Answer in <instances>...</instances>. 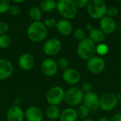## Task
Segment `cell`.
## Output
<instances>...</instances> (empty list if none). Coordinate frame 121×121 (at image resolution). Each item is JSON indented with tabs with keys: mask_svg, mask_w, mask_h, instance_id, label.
I'll list each match as a JSON object with an SVG mask.
<instances>
[{
	"mask_svg": "<svg viewBox=\"0 0 121 121\" xmlns=\"http://www.w3.org/2000/svg\"><path fill=\"white\" fill-rule=\"evenodd\" d=\"M28 38L35 43H39L45 40L48 35V28L42 21L33 22L27 30Z\"/></svg>",
	"mask_w": 121,
	"mask_h": 121,
	"instance_id": "cell-1",
	"label": "cell"
},
{
	"mask_svg": "<svg viewBox=\"0 0 121 121\" xmlns=\"http://www.w3.org/2000/svg\"><path fill=\"white\" fill-rule=\"evenodd\" d=\"M59 13L65 19H73L77 13V7L73 0H60L56 6Z\"/></svg>",
	"mask_w": 121,
	"mask_h": 121,
	"instance_id": "cell-2",
	"label": "cell"
},
{
	"mask_svg": "<svg viewBox=\"0 0 121 121\" xmlns=\"http://www.w3.org/2000/svg\"><path fill=\"white\" fill-rule=\"evenodd\" d=\"M96 45L89 38H86L83 40L80 41L77 46V54L79 57L83 60H89L94 57Z\"/></svg>",
	"mask_w": 121,
	"mask_h": 121,
	"instance_id": "cell-3",
	"label": "cell"
},
{
	"mask_svg": "<svg viewBox=\"0 0 121 121\" xmlns=\"http://www.w3.org/2000/svg\"><path fill=\"white\" fill-rule=\"evenodd\" d=\"M87 11L89 15L94 19H101L106 14L107 6L102 0L89 1L87 5Z\"/></svg>",
	"mask_w": 121,
	"mask_h": 121,
	"instance_id": "cell-4",
	"label": "cell"
},
{
	"mask_svg": "<svg viewBox=\"0 0 121 121\" xmlns=\"http://www.w3.org/2000/svg\"><path fill=\"white\" fill-rule=\"evenodd\" d=\"M83 98L84 94L82 89L79 87H72L65 92L64 101L69 106H75L82 103Z\"/></svg>",
	"mask_w": 121,
	"mask_h": 121,
	"instance_id": "cell-5",
	"label": "cell"
},
{
	"mask_svg": "<svg viewBox=\"0 0 121 121\" xmlns=\"http://www.w3.org/2000/svg\"><path fill=\"white\" fill-rule=\"evenodd\" d=\"M65 91L60 86L52 87L46 94V101L51 106H58L64 101Z\"/></svg>",
	"mask_w": 121,
	"mask_h": 121,
	"instance_id": "cell-6",
	"label": "cell"
},
{
	"mask_svg": "<svg viewBox=\"0 0 121 121\" xmlns=\"http://www.w3.org/2000/svg\"><path fill=\"white\" fill-rule=\"evenodd\" d=\"M118 101L117 96L113 93H106L100 99L99 108L104 111H110L114 109Z\"/></svg>",
	"mask_w": 121,
	"mask_h": 121,
	"instance_id": "cell-7",
	"label": "cell"
},
{
	"mask_svg": "<svg viewBox=\"0 0 121 121\" xmlns=\"http://www.w3.org/2000/svg\"><path fill=\"white\" fill-rule=\"evenodd\" d=\"M86 66L89 72L93 74H97L101 73L104 70L106 67V63L101 57L94 56L88 60Z\"/></svg>",
	"mask_w": 121,
	"mask_h": 121,
	"instance_id": "cell-8",
	"label": "cell"
},
{
	"mask_svg": "<svg viewBox=\"0 0 121 121\" xmlns=\"http://www.w3.org/2000/svg\"><path fill=\"white\" fill-rule=\"evenodd\" d=\"M62 48L61 41L55 38L48 40L43 45L44 52L50 56L55 55L60 51Z\"/></svg>",
	"mask_w": 121,
	"mask_h": 121,
	"instance_id": "cell-9",
	"label": "cell"
},
{
	"mask_svg": "<svg viewBox=\"0 0 121 121\" xmlns=\"http://www.w3.org/2000/svg\"><path fill=\"white\" fill-rule=\"evenodd\" d=\"M83 103L89 111H95L99 109V102L100 99L97 96L96 94L91 91L89 93H86L83 98Z\"/></svg>",
	"mask_w": 121,
	"mask_h": 121,
	"instance_id": "cell-10",
	"label": "cell"
},
{
	"mask_svg": "<svg viewBox=\"0 0 121 121\" xmlns=\"http://www.w3.org/2000/svg\"><path fill=\"white\" fill-rule=\"evenodd\" d=\"M40 68L42 72L47 77H53L57 74L58 71V66L57 62L51 58H48L43 60Z\"/></svg>",
	"mask_w": 121,
	"mask_h": 121,
	"instance_id": "cell-11",
	"label": "cell"
},
{
	"mask_svg": "<svg viewBox=\"0 0 121 121\" xmlns=\"http://www.w3.org/2000/svg\"><path fill=\"white\" fill-rule=\"evenodd\" d=\"M62 79L67 84L69 85H75L80 82L81 74L77 69L68 68L63 72Z\"/></svg>",
	"mask_w": 121,
	"mask_h": 121,
	"instance_id": "cell-12",
	"label": "cell"
},
{
	"mask_svg": "<svg viewBox=\"0 0 121 121\" xmlns=\"http://www.w3.org/2000/svg\"><path fill=\"white\" fill-rule=\"evenodd\" d=\"M13 72V67L11 62L5 58L0 59V80L9 78Z\"/></svg>",
	"mask_w": 121,
	"mask_h": 121,
	"instance_id": "cell-13",
	"label": "cell"
},
{
	"mask_svg": "<svg viewBox=\"0 0 121 121\" xmlns=\"http://www.w3.org/2000/svg\"><path fill=\"white\" fill-rule=\"evenodd\" d=\"M100 28L105 34H112L116 28V23L113 18L105 16L100 20Z\"/></svg>",
	"mask_w": 121,
	"mask_h": 121,
	"instance_id": "cell-14",
	"label": "cell"
},
{
	"mask_svg": "<svg viewBox=\"0 0 121 121\" xmlns=\"http://www.w3.org/2000/svg\"><path fill=\"white\" fill-rule=\"evenodd\" d=\"M34 64V57L29 53H23L18 58V65L23 70L28 71L31 69L33 67Z\"/></svg>",
	"mask_w": 121,
	"mask_h": 121,
	"instance_id": "cell-15",
	"label": "cell"
},
{
	"mask_svg": "<svg viewBox=\"0 0 121 121\" xmlns=\"http://www.w3.org/2000/svg\"><path fill=\"white\" fill-rule=\"evenodd\" d=\"M24 113L18 106H13L9 108L6 113L8 121H23Z\"/></svg>",
	"mask_w": 121,
	"mask_h": 121,
	"instance_id": "cell-16",
	"label": "cell"
},
{
	"mask_svg": "<svg viewBox=\"0 0 121 121\" xmlns=\"http://www.w3.org/2000/svg\"><path fill=\"white\" fill-rule=\"evenodd\" d=\"M25 116L27 121H43V113L36 106H30L26 111Z\"/></svg>",
	"mask_w": 121,
	"mask_h": 121,
	"instance_id": "cell-17",
	"label": "cell"
},
{
	"mask_svg": "<svg viewBox=\"0 0 121 121\" xmlns=\"http://www.w3.org/2000/svg\"><path fill=\"white\" fill-rule=\"evenodd\" d=\"M56 28L61 35L65 36H68L73 32L72 24L69 21V20L65 18L57 21Z\"/></svg>",
	"mask_w": 121,
	"mask_h": 121,
	"instance_id": "cell-18",
	"label": "cell"
},
{
	"mask_svg": "<svg viewBox=\"0 0 121 121\" xmlns=\"http://www.w3.org/2000/svg\"><path fill=\"white\" fill-rule=\"evenodd\" d=\"M78 118L77 111L72 108L65 109L60 116V121H76Z\"/></svg>",
	"mask_w": 121,
	"mask_h": 121,
	"instance_id": "cell-19",
	"label": "cell"
},
{
	"mask_svg": "<svg viewBox=\"0 0 121 121\" xmlns=\"http://www.w3.org/2000/svg\"><path fill=\"white\" fill-rule=\"evenodd\" d=\"M106 34L101 30L97 28H94L91 31L89 32V38L91 39L94 43H102V42L105 40Z\"/></svg>",
	"mask_w": 121,
	"mask_h": 121,
	"instance_id": "cell-20",
	"label": "cell"
},
{
	"mask_svg": "<svg viewBox=\"0 0 121 121\" xmlns=\"http://www.w3.org/2000/svg\"><path fill=\"white\" fill-rule=\"evenodd\" d=\"M28 15L30 18L33 21V22L40 21L42 18V11L39 6H33L29 9Z\"/></svg>",
	"mask_w": 121,
	"mask_h": 121,
	"instance_id": "cell-21",
	"label": "cell"
},
{
	"mask_svg": "<svg viewBox=\"0 0 121 121\" xmlns=\"http://www.w3.org/2000/svg\"><path fill=\"white\" fill-rule=\"evenodd\" d=\"M46 116L50 120H56L60 116V111L57 106H51L50 105L45 111Z\"/></svg>",
	"mask_w": 121,
	"mask_h": 121,
	"instance_id": "cell-22",
	"label": "cell"
},
{
	"mask_svg": "<svg viewBox=\"0 0 121 121\" xmlns=\"http://www.w3.org/2000/svg\"><path fill=\"white\" fill-rule=\"evenodd\" d=\"M57 6V3L53 0H43L40 3V8L42 11L51 12Z\"/></svg>",
	"mask_w": 121,
	"mask_h": 121,
	"instance_id": "cell-23",
	"label": "cell"
},
{
	"mask_svg": "<svg viewBox=\"0 0 121 121\" xmlns=\"http://www.w3.org/2000/svg\"><path fill=\"white\" fill-rule=\"evenodd\" d=\"M89 111H90L84 105H82V106H79V108L77 110L78 117L82 119H84V120L87 118V116L89 114Z\"/></svg>",
	"mask_w": 121,
	"mask_h": 121,
	"instance_id": "cell-24",
	"label": "cell"
},
{
	"mask_svg": "<svg viewBox=\"0 0 121 121\" xmlns=\"http://www.w3.org/2000/svg\"><path fill=\"white\" fill-rule=\"evenodd\" d=\"M11 44V38L8 35H0V48H6Z\"/></svg>",
	"mask_w": 121,
	"mask_h": 121,
	"instance_id": "cell-25",
	"label": "cell"
},
{
	"mask_svg": "<svg viewBox=\"0 0 121 121\" xmlns=\"http://www.w3.org/2000/svg\"><path fill=\"white\" fill-rule=\"evenodd\" d=\"M96 51L99 55H106L109 51V48L105 43H100L96 45Z\"/></svg>",
	"mask_w": 121,
	"mask_h": 121,
	"instance_id": "cell-26",
	"label": "cell"
},
{
	"mask_svg": "<svg viewBox=\"0 0 121 121\" xmlns=\"http://www.w3.org/2000/svg\"><path fill=\"white\" fill-rule=\"evenodd\" d=\"M73 35H74V37L78 40L79 42L83 40L84 39L86 38V33L85 31L81 28H77V29H75L74 30V33H73Z\"/></svg>",
	"mask_w": 121,
	"mask_h": 121,
	"instance_id": "cell-27",
	"label": "cell"
},
{
	"mask_svg": "<svg viewBox=\"0 0 121 121\" xmlns=\"http://www.w3.org/2000/svg\"><path fill=\"white\" fill-rule=\"evenodd\" d=\"M57 64L58 67H60L61 69H63L64 71L65 69H68L69 66V61L65 57H60V58H59L57 62Z\"/></svg>",
	"mask_w": 121,
	"mask_h": 121,
	"instance_id": "cell-28",
	"label": "cell"
},
{
	"mask_svg": "<svg viewBox=\"0 0 121 121\" xmlns=\"http://www.w3.org/2000/svg\"><path fill=\"white\" fill-rule=\"evenodd\" d=\"M11 4L8 0H0V13H4L9 11Z\"/></svg>",
	"mask_w": 121,
	"mask_h": 121,
	"instance_id": "cell-29",
	"label": "cell"
},
{
	"mask_svg": "<svg viewBox=\"0 0 121 121\" xmlns=\"http://www.w3.org/2000/svg\"><path fill=\"white\" fill-rule=\"evenodd\" d=\"M118 9L115 6H109L107 8L106 10V15L107 16H109L111 18H113L116 16L118 14Z\"/></svg>",
	"mask_w": 121,
	"mask_h": 121,
	"instance_id": "cell-30",
	"label": "cell"
},
{
	"mask_svg": "<svg viewBox=\"0 0 121 121\" xmlns=\"http://www.w3.org/2000/svg\"><path fill=\"white\" fill-rule=\"evenodd\" d=\"M43 23L47 28H53L56 27L57 23V21H56L53 18H48L45 19Z\"/></svg>",
	"mask_w": 121,
	"mask_h": 121,
	"instance_id": "cell-31",
	"label": "cell"
},
{
	"mask_svg": "<svg viewBox=\"0 0 121 121\" xmlns=\"http://www.w3.org/2000/svg\"><path fill=\"white\" fill-rule=\"evenodd\" d=\"M9 11L11 15L16 16H18L21 13V9L17 5H11Z\"/></svg>",
	"mask_w": 121,
	"mask_h": 121,
	"instance_id": "cell-32",
	"label": "cell"
},
{
	"mask_svg": "<svg viewBox=\"0 0 121 121\" xmlns=\"http://www.w3.org/2000/svg\"><path fill=\"white\" fill-rule=\"evenodd\" d=\"M9 30V25L5 22L1 21L0 22V35H6Z\"/></svg>",
	"mask_w": 121,
	"mask_h": 121,
	"instance_id": "cell-33",
	"label": "cell"
},
{
	"mask_svg": "<svg viewBox=\"0 0 121 121\" xmlns=\"http://www.w3.org/2000/svg\"><path fill=\"white\" fill-rule=\"evenodd\" d=\"M74 1L77 8H84L87 6L89 3L88 0H74Z\"/></svg>",
	"mask_w": 121,
	"mask_h": 121,
	"instance_id": "cell-34",
	"label": "cell"
},
{
	"mask_svg": "<svg viewBox=\"0 0 121 121\" xmlns=\"http://www.w3.org/2000/svg\"><path fill=\"white\" fill-rule=\"evenodd\" d=\"M92 89V86L91 84L89 82H84L82 85V91L86 92V93H89L91 92Z\"/></svg>",
	"mask_w": 121,
	"mask_h": 121,
	"instance_id": "cell-35",
	"label": "cell"
},
{
	"mask_svg": "<svg viewBox=\"0 0 121 121\" xmlns=\"http://www.w3.org/2000/svg\"><path fill=\"white\" fill-rule=\"evenodd\" d=\"M110 121H121V113H117L114 115L111 118Z\"/></svg>",
	"mask_w": 121,
	"mask_h": 121,
	"instance_id": "cell-36",
	"label": "cell"
},
{
	"mask_svg": "<svg viewBox=\"0 0 121 121\" xmlns=\"http://www.w3.org/2000/svg\"><path fill=\"white\" fill-rule=\"evenodd\" d=\"M86 29L90 32V31H91V30L94 29V27H93V26L91 25V24H87V25L86 26Z\"/></svg>",
	"mask_w": 121,
	"mask_h": 121,
	"instance_id": "cell-37",
	"label": "cell"
},
{
	"mask_svg": "<svg viewBox=\"0 0 121 121\" xmlns=\"http://www.w3.org/2000/svg\"><path fill=\"white\" fill-rule=\"evenodd\" d=\"M110 121L107 118H106V117H101V118H99V119H98V121Z\"/></svg>",
	"mask_w": 121,
	"mask_h": 121,
	"instance_id": "cell-38",
	"label": "cell"
},
{
	"mask_svg": "<svg viewBox=\"0 0 121 121\" xmlns=\"http://www.w3.org/2000/svg\"><path fill=\"white\" fill-rule=\"evenodd\" d=\"M117 99H118V101L121 103V93H120V94L117 96Z\"/></svg>",
	"mask_w": 121,
	"mask_h": 121,
	"instance_id": "cell-39",
	"label": "cell"
},
{
	"mask_svg": "<svg viewBox=\"0 0 121 121\" xmlns=\"http://www.w3.org/2000/svg\"><path fill=\"white\" fill-rule=\"evenodd\" d=\"M82 121H93V120H92V119H91V118H86V119L83 120Z\"/></svg>",
	"mask_w": 121,
	"mask_h": 121,
	"instance_id": "cell-40",
	"label": "cell"
},
{
	"mask_svg": "<svg viewBox=\"0 0 121 121\" xmlns=\"http://www.w3.org/2000/svg\"><path fill=\"white\" fill-rule=\"evenodd\" d=\"M13 2L14 3H21V2H23V1H13Z\"/></svg>",
	"mask_w": 121,
	"mask_h": 121,
	"instance_id": "cell-41",
	"label": "cell"
},
{
	"mask_svg": "<svg viewBox=\"0 0 121 121\" xmlns=\"http://www.w3.org/2000/svg\"></svg>",
	"mask_w": 121,
	"mask_h": 121,
	"instance_id": "cell-42",
	"label": "cell"
}]
</instances>
